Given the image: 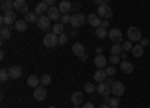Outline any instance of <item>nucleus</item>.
I'll list each match as a JSON object with an SVG mask.
<instances>
[{
    "label": "nucleus",
    "mask_w": 150,
    "mask_h": 108,
    "mask_svg": "<svg viewBox=\"0 0 150 108\" xmlns=\"http://www.w3.org/2000/svg\"><path fill=\"white\" fill-rule=\"evenodd\" d=\"M0 23H2V27L3 26H12V24L17 23V14L14 11L6 12V14H3L2 18H0Z\"/></svg>",
    "instance_id": "nucleus-1"
},
{
    "label": "nucleus",
    "mask_w": 150,
    "mask_h": 108,
    "mask_svg": "<svg viewBox=\"0 0 150 108\" xmlns=\"http://www.w3.org/2000/svg\"><path fill=\"white\" fill-rule=\"evenodd\" d=\"M112 9H111V6H108L107 3H104V5H99L98 6V15L101 17V18H104V20H108V18H112Z\"/></svg>",
    "instance_id": "nucleus-2"
},
{
    "label": "nucleus",
    "mask_w": 150,
    "mask_h": 108,
    "mask_svg": "<svg viewBox=\"0 0 150 108\" xmlns=\"http://www.w3.org/2000/svg\"><path fill=\"white\" fill-rule=\"evenodd\" d=\"M126 35H128V39L131 42H140L141 41V30L138 27H135V26H131L128 29Z\"/></svg>",
    "instance_id": "nucleus-3"
},
{
    "label": "nucleus",
    "mask_w": 150,
    "mask_h": 108,
    "mask_svg": "<svg viewBox=\"0 0 150 108\" xmlns=\"http://www.w3.org/2000/svg\"><path fill=\"white\" fill-rule=\"evenodd\" d=\"M84 23H87V15L84 14H80V12H77L75 15H72V20H71V26L74 29H78L81 27Z\"/></svg>",
    "instance_id": "nucleus-4"
},
{
    "label": "nucleus",
    "mask_w": 150,
    "mask_h": 108,
    "mask_svg": "<svg viewBox=\"0 0 150 108\" xmlns=\"http://www.w3.org/2000/svg\"><path fill=\"white\" fill-rule=\"evenodd\" d=\"M59 44V38H57V35L54 33H47L45 35V38H44V45L47 48H53Z\"/></svg>",
    "instance_id": "nucleus-5"
},
{
    "label": "nucleus",
    "mask_w": 150,
    "mask_h": 108,
    "mask_svg": "<svg viewBox=\"0 0 150 108\" xmlns=\"http://www.w3.org/2000/svg\"><path fill=\"white\" fill-rule=\"evenodd\" d=\"M108 38L111 39V42L114 44H122L123 42V35H122V30L119 29H112L108 32Z\"/></svg>",
    "instance_id": "nucleus-6"
},
{
    "label": "nucleus",
    "mask_w": 150,
    "mask_h": 108,
    "mask_svg": "<svg viewBox=\"0 0 150 108\" xmlns=\"http://www.w3.org/2000/svg\"><path fill=\"white\" fill-rule=\"evenodd\" d=\"M14 9L17 12H20V14L26 15L29 12V5H27L26 0H15V2H14Z\"/></svg>",
    "instance_id": "nucleus-7"
},
{
    "label": "nucleus",
    "mask_w": 150,
    "mask_h": 108,
    "mask_svg": "<svg viewBox=\"0 0 150 108\" xmlns=\"http://www.w3.org/2000/svg\"><path fill=\"white\" fill-rule=\"evenodd\" d=\"M111 93L117 96V98H120V96L125 95V84L120 83V81H114V84L111 86Z\"/></svg>",
    "instance_id": "nucleus-8"
},
{
    "label": "nucleus",
    "mask_w": 150,
    "mask_h": 108,
    "mask_svg": "<svg viewBox=\"0 0 150 108\" xmlns=\"http://www.w3.org/2000/svg\"><path fill=\"white\" fill-rule=\"evenodd\" d=\"M47 17L51 20V21H60L62 12H60V9L57 6H51V8L48 9V12H47Z\"/></svg>",
    "instance_id": "nucleus-9"
},
{
    "label": "nucleus",
    "mask_w": 150,
    "mask_h": 108,
    "mask_svg": "<svg viewBox=\"0 0 150 108\" xmlns=\"http://www.w3.org/2000/svg\"><path fill=\"white\" fill-rule=\"evenodd\" d=\"M87 23H89L92 27L98 29V27H101V24H102V18L98 14H89L87 15Z\"/></svg>",
    "instance_id": "nucleus-10"
},
{
    "label": "nucleus",
    "mask_w": 150,
    "mask_h": 108,
    "mask_svg": "<svg viewBox=\"0 0 150 108\" xmlns=\"http://www.w3.org/2000/svg\"><path fill=\"white\" fill-rule=\"evenodd\" d=\"M33 98H35V101H38V102L45 101V99H47V90H45V87H44V86L36 87L35 92H33Z\"/></svg>",
    "instance_id": "nucleus-11"
},
{
    "label": "nucleus",
    "mask_w": 150,
    "mask_h": 108,
    "mask_svg": "<svg viewBox=\"0 0 150 108\" xmlns=\"http://www.w3.org/2000/svg\"><path fill=\"white\" fill-rule=\"evenodd\" d=\"M50 23H51V20H50L48 17H45V15H42V17L38 18L36 26L39 27L41 30H48V29H50Z\"/></svg>",
    "instance_id": "nucleus-12"
},
{
    "label": "nucleus",
    "mask_w": 150,
    "mask_h": 108,
    "mask_svg": "<svg viewBox=\"0 0 150 108\" xmlns=\"http://www.w3.org/2000/svg\"><path fill=\"white\" fill-rule=\"evenodd\" d=\"M107 62H108V60H107L105 56H102V54H96V57L93 59V63H95V66H96L98 69H105Z\"/></svg>",
    "instance_id": "nucleus-13"
},
{
    "label": "nucleus",
    "mask_w": 150,
    "mask_h": 108,
    "mask_svg": "<svg viewBox=\"0 0 150 108\" xmlns=\"http://www.w3.org/2000/svg\"><path fill=\"white\" fill-rule=\"evenodd\" d=\"M119 68H120V71L123 72V74H132L134 72V65L129 62V60H122Z\"/></svg>",
    "instance_id": "nucleus-14"
},
{
    "label": "nucleus",
    "mask_w": 150,
    "mask_h": 108,
    "mask_svg": "<svg viewBox=\"0 0 150 108\" xmlns=\"http://www.w3.org/2000/svg\"><path fill=\"white\" fill-rule=\"evenodd\" d=\"M107 72H105V69H98L95 74H93V81H96V83H105L107 81Z\"/></svg>",
    "instance_id": "nucleus-15"
},
{
    "label": "nucleus",
    "mask_w": 150,
    "mask_h": 108,
    "mask_svg": "<svg viewBox=\"0 0 150 108\" xmlns=\"http://www.w3.org/2000/svg\"><path fill=\"white\" fill-rule=\"evenodd\" d=\"M72 53H74L75 56L81 57V56L86 54V47H84L81 42H75V44L72 45Z\"/></svg>",
    "instance_id": "nucleus-16"
},
{
    "label": "nucleus",
    "mask_w": 150,
    "mask_h": 108,
    "mask_svg": "<svg viewBox=\"0 0 150 108\" xmlns=\"http://www.w3.org/2000/svg\"><path fill=\"white\" fill-rule=\"evenodd\" d=\"M8 71H9V77H11L12 80H17V78H20V77L23 75V69H21L20 66H17V65L11 66Z\"/></svg>",
    "instance_id": "nucleus-17"
},
{
    "label": "nucleus",
    "mask_w": 150,
    "mask_h": 108,
    "mask_svg": "<svg viewBox=\"0 0 150 108\" xmlns=\"http://www.w3.org/2000/svg\"><path fill=\"white\" fill-rule=\"evenodd\" d=\"M48 9H50V6H48L47 3H44V2L38 3V5L35 6V12H36V15H38V17L45 15V12H48Z\"/></svg>",
    "instance_id": "nucleus-18"
},
{
    "label": "nucleus",
    "mask_w": 150,
    "mask_h": 108,
    "mask_svg": "<svg viewBox=\"0 0 150 108\" xmlns=\"http://www.w3.org/2000/svg\"><path fill=\"white\" fill-rule=\"evenodd\" d=\"M96 92L101 95V96H107L111 93V87L108 86L107 83H99V86L96 87Z\"/></svg>",
    "instance_id": "nucleus-19"
},
{
    "label": "nucleus",
    "mask_w": 150,
    "mask_h": 108,
    "mask_svg": "<svg viewBox=\"0 0 150 108\" xmlns=\"http://www.w3.org/2000/svg\"><path fill=\"white\" fill-rule=\"evenodd\" d=\"M83 99H84V93H83V92H74V93L71 95V102H72L74 105H81Z\"/></svg>",
    "instance_id": "nucleus-20"
},
{
    "label": "nucleus",
    "mask_w": 150,
    "mask_h": 108,
    "mask_svg": "<svg viewBox=\"0 0 150 108\" xmlns=\"http://www.w3.org/2000/svg\"><path fill=\"white\" fill-rule=\"evenodd\" d=\"M59 9L62 12V15H65V14H69V11L72 9V5H71L69 0H63V2L59 3Z\"/></svg>",
    "instance_id": "nucleus-21"
},
{
    "label": "nucleus",
    "mask_w": 150,
    "mask_h": 108,
    "mask_svg": "<svg viewBox=\"0 0 150 108\" xmlns=\"http://www.w3.org/2000/svg\"><path fill=\"white\" fill-rule=\"evenodd\" d=\"M11 36H12V27L11 26H3L0 29V38H2V41L9 39Z\"/></svg>",
    "instance_id": "nucleus-22"
},
{
    "label": "nucleus",
    "mask_w": 150,
    "mask_h": 108,
    "mask_svg": "<svg viewBox=\"0 0 150 108\" xmlns=\"http://www.w3.org/2000/svg\"><path fill=\"white\" fill-rule=\"evenodd\" d=\"M27 26H29V23H27L26 20H21V18L17 20V23L14 24L15 30H18L20 33H21V32H26V30H27Z\"/></svg>",
    "instance_id": "nucleus-23"
},
{
    "label": "nucleus",
    "mask_w": 150,
    "mask_h": 108,
    "mask_svg": "<svg viewBox=\"0 0 150 108\" xmlns=\"http://www.w3.org/2000/svg\"><path fill=\"white\" fill-rule=\"evenodd\" d=\"M27 86H30V87H33V89L39 87V86H41V78L36 77V75H30V77L27 78Z\"/></svg>",
    "instance_id": "nucleus-24"
},
{
    "label": "nucleus",
    "mask_w": 150,
    "mask_h": 108,
    "mask_svg": "<svg viewBox=\"0 0 150 108\" xmlns=\"http://www.w3.org/2000/svg\"><path fill=\"white\" fill-rule=\"evenodd\" d=\"M132 56L134 57H141L143 54H144V47H141L140 44L138 45H134V48H132Z\"/></svg>",
    "instance_id": "nucleus-25"
},
{
    "label": "nucleus",
    "mask_w": 150,
    "mask_h": 108,
    "mask_svg": "<svg viewBox=\"0 0 150 108\" xmlns=\"http://www.w3.org/2000/svg\"><path fill=\"white\" fill-rule=\"evenodd\" d=\"M95 35H96V38H99V39H105L107 36H108V32H107V29H104L101 26V27L95 29Z\"/></svg>",
    "instance_id": "nucleus-26"
},
{
    "label": "nucleus",
    "mask_w": 150,
    "mask_h": 108,
    "mask_svg": "<svg viewBox=\"0 0 150 108\" xmlns=\"http://www.w3.org/2000/svg\"><path fill=\"white\" fill-rule=\"evenodd\" d=\"M63 30H65V24H62V23H56L53 26V33L57 35V36H60L62 33H65Z\"/></svg>",
    "instance_id": "nucleus-27"
},
{
    "label": "nucleus",
    "mask_w": 150,
    "mask_h": 108,
    "mask_svg": "<svg viewBox=\"0 0 150 108\" xmlns=\"http://www.w3.org/2000/svg\"><path fill=\"white\" fill-rule=\"evenodd\" d=\"M12 9H14V2H11V0H6V2L2 5V12H3V14L11 12Z\"/></svg>",
    "instance_id": "nucleus-28"
},
{
    "label": "nucleus",
    "mask_w": 150,
    "mask_h": 108,
    "mask_svg": "<svg viewBox=\"0 0 150 108\" xmlns=\"http://www.w3.org/2000/svg\"><path fill=\"white\" fill-rule=\"evenodd\" d=\"M38 18H39V17L36 15V12H27V14L24 15V20H26L27 23H36Z\"/></svg>",
    "instance_id": "nucleus-29"
},
{
    "label": "nucleus",
    "mask_w": 150,
    "mask_h": 108,
    "mask_svg": "<svg viewBox=\"0 0 150 108\" xmlns=\"http://www.w3.org/2000/svg\"><path fill=\"white\" fill-rule=\"evenodd\" d=\"M110 53L111 54H120V53H123L122 44H112V47L110 48Z\"/></svg>",
    "instance_id": "nucleus-30"
},
{
    "label": "nucleus",
    "mask_w": 150,
    "mask_h": 108,
    "mask_svg": "<svg viewBox=\"0 0 150 108\" xmlns=\"http://www.w3.org/2000/svg\"><path fill=\"white\" fill-rule=\"evenodd\" d=\"M84 92L89 93V95H93V92H96V87L93 83H86L84 84Z\"/></svg>",
    "instance_id": "nucleus-31"
},
{
    "label": "nucleus",
    "mask_w": 150,
    "mask_h": 108,
    "mask_svg": "<svg viewBox=\"0 0 150 108\" xmlns=\"http://www.w3.org/2000/svg\"><path fill=\"white\" fill-rule=\"evenodd\" d=\"M120 54H111L110 56V63L111 65H120Z\"/></svg>",
    "instance_id": "nucleus-32"
},
{
    "label": "nucleus",
    "mask_w": 150,
    "mask_h": 108,
    "mask_svg": "<svg viewBox=\"0 0 150 108\" xmlns=\"http://www.w3.org/2000/svg\"><path fill=\"white\" fill-rule=\"evenodd\" d=\"M108 105H110L111 108H119V105H120V99L117 98V96H114V98H110Z\"/></svg>",
    "instance_id": "nucleus-33"
},
{
    "label": "nucleus",
    "mask_w": 150,
    "mask_h": 108,
    "mask_svg": "<svg viewBox=\"0 0 150 108\" xmlns=\"http://www.w3.org/2000/svg\"><path fill=\"white\" fill-rule=\"evenodd\" d=\"M122 48H123V51H125V53H128V51H132L134 45H132V42L128 39V42H122Z\"/></svg>",
    "instance_id": "nucleus-34"
},
{
    "label": "nucleus",
    "mask_w": 150,
    "mask_h": 108,
    "mask_svg": "<svg viewBox=\"0 0 150 108\" xmlns=\"http://www.w3.org/2000/svg\"><path fill=\"white\" fill-rule=\"evenodd\" d=\"M50 83H51V77H50L48 74H45V75H42V77H41V86H44V87H45V86H48Z\"/></svg>",
    "instance_id": "nucleus-35"
},
{
    "label": "nucleus",
    "mask_w": 150,
    "mask_h": 108,
    "mask_svg": "<svg viewBox=\"0 0 150 108\" xmlns=\"http://www.w3.org/2000/svg\"><path fill=\"white\" fill-rule=\"evenodd\" d=\"M8 78H11V77H9V71H8V69H2V71H0V81L5 83Z\"/></svg>",
    "instance_id": "nucleus-36"
},
{
    "label": "nucleus",
    "mask_w": 150,
    "mask_h": 108,
    "mask_svg": "<svg viewBox=\"0 0 150 108\" xmlns=\"http://www.w3.org/2000/svg\"><path fill=\"white\" fill-rule=\"evenodd\" d=\"M105 72H107L108 77H114L116 75V68L114 66H107L105 68Z\"/></svg>",
    "instance_id": "nucleus-37"
},
{
    "label": "nucleus",
    "mask_w": 150,
    "mask_h": 108,
    "mask_svg": "<svg viewBox=\"0 0 150 108\" xmlns=\"http://www.w3.org/2000/svg\"><path fill=\"white\" fill-rule=\"evenodd\" d=\"M71 20H72V17H71L69 14H65V15H62L60 23H62V24H68V23H71Z\"/></svg>",
    "instance_id": "nucleus-38"
},
{
    "label": "nucleus",
    "mask_w": 150,
    "mask_h": 108,
    "mask_svg": "<svg viewBox=\"0 0 150 108\" xmlns=\"http://www.w3.org/2000/svg\"><path fill=\"white\" fill-rule=\"evenodd\" d=\"M66 42H68V35H66V33H62V35L59 36V44H60V45H65Z\"/></svg>",
    "instance_id": "nucleus-39"
},
{
    "label": "nucleus",
    "mask_w": 150,
    "mask_h": 108,
    "mask_svg": "<svg viewBox=\"0 0 150 108\" xmlns=\"http://www.w3.org/2000/svg\"><path fill=\"white\" fill-rule=\"evenodd\" d=\"M140 45H141V47H147V45H149V39H147V38H141Z\"/></svg>",
    "instance_id": "nucleus-40"
},
{
    "label": "nucleus",
    "mask_w": 150,
    "mask_h": 108,
    "mask_svg": "<svg viewBox=\"0 0 150 108\" xmlns=\"http://www.w3.org/2000/svg\"><path fill=\"white\" fill-rule=\"evenodd\" d=\"M42 2H44V3H47V5L50 6V8L56 5V0H42Z\"/></svg>",
    "instance_id": "nucleus-41"
},
{
    "label": "nucleus",
    "mask_w": 150,
    "mask_h": 108,
    "mask_svg": "<svg viewBox=\"0 0 150 108\" xmlns=\"http://www.w3.org/2000/svg\"><path fill=\"white\" fill-rule=\"evenodd\" d=\"M101 26H102L104 29H108V27H110V21H108V20H102V24H101Z\"/></svg>",
    "instance_id": "nucleus-42"
},
{
    "label": "nucleus",
    "mask_w": 150,
    "mask_h": 108,
    "mask_svg": "<svg viewBox=\"0 0 150 108\" xmlns=\"http://www.w3.org/2000/svg\"><path fill=\"white\" fill-rule=\"evenodd\" d=\"M83 108H95V105H93V102H86L83 105Z\"/></svg>",
    "instance_id": "nucleus-43"
},
{
    "label": "nucleus",
    "mask_w": 150,
    "mask_h": 108,
    "mask_svg": "<svg viewBox=\"0 0 150 108\" xmlns=\"http://www.w3.org/2000/svg\"><path fill=\"white\" fill-rule=\"evenodd\" d=\"M92 2H93L95 5H98V6H99V5H104V0H92Z\"/></svg>",
    "instance_id": "nucleus-44"
},
{
    "label": "nucleus",
    "mask_w": 150,
    "mask_h": 108,
    "mask_svg": "<svg viewBox=\"0 0 150 108\" xmlns=\"http://www.w3.org/2000/svg\"><path fill=\"white\" fill-rule=\"evenodd\" d=\"M120 59H122V60H126V59H128V54L125 53V51H123V53H120Z\"/></svg>",
    "instance_id": "nucleus-45"
},
{
    "label": "nucleus",
    "mask_w": 150,
    "mask_h": 108,
    "mask_svg": "<svg viewBox=\"0 0 150 108\" xmlns=\"http://www.w3.org/2000/svg\"><path fill=\"white\" fill-rule=\"evenodd\" d=\"M98 108H111V107H110L108 104H104V102H102V104H101V105H99Z\"/></svg>",
    "instance_id": "nucleus-46"
},
{
    "label": "nucleus",
    "mask_w": 150,
    "mask_h": 108,
    "mask_svg": "<svg viewBox=\"0 0 150 108\" xmlns=\"http://www.w3.org/2000/svg\"><path fill=\"white\" fill-rule=\"evenodd\" d=\"M105 83L108 84V86H110V87L112 86V84H114V81H112V80H110V78H107V81H105Z\"/></svg>",
    "instance_id": "nucleus-47"
},
{
    "label": "nucleus",
    "mask_w": 150,
    "mask_h": 108,
    "mask_svg": "<svg viewBox=\"0 0 150 108\" xmlns=\"http://www.w3.org/2000/svg\"><path fill=\"white\" fill-rule=\"evenodd\" d=\"M72 9H74V11H78V9H80V5H78V3L72 5Z\"/></svg>",
    "instance_id": "nucleus-48"
},
{
    "label": "nucleus",
    "mask_w": 150,
    "mask_h": 108,
    "mask_svg": "<svg viewBox=\"0 0 150 108\" xmlns=\"http://www.w3.org/2000/svg\"><path fill=\"white\" fill-rule=\"evenodd\" d=\"M95 51H96V54H101V53H102V48H101V47H98Z\"/></svg>",
    "instance_id": "nucleus-49"
},
{
    "label": "nucleus",
    "mask_w": 150,
    "mask_h": 108,
    "mask_svg": "<svg viewBox=\"0 0 150 108\" xmlns=\"http://www.w3.org/2000/svg\"><path fill=\"white\" fill-rule=\"evenodd\" d=\"M81 60H83V62H86V60H87V54H84V56H81Z\"/></svg>",
    "instance_id": "nucleus-50"
},
{
    "label": "nucleus",
    "mask_w": 150,
    "mask_h": 108,
    "mask_svg": "<svg viewBox=\"0 0 150 108\" xmlns=\"http://www.w3.org/2000/svg\"><path fill=\"white\" fill-rule=\"evenodd\" d=\"M110 2H111V0H104V3H107V5H108Z\"/></svg>",
    "instance_id": "nucleus-51"
},
{
    "label": "nucleus",
    "mask_w": 150,
    "mask_h": 108,
    "mask_svg": "<svg viewBox=\"0 0 150 108\" xmlns=\"http://www.w3.org/2000/svg\"><path fill=\"white\" fill-rule=\"evenodd\" d=\"M74 108H80V105H74Z\"/></svg>",
    "instance_id": "nucleus-52"
},
{
    "label": "nucleus",
    "mask_w": 150,
    "mask_h": 108,
    "mask_svg": "<svg viewBox=\"0 0 150 108\" xmlns=\"http://www.w3.org/2000/svg\"><path fill=\"white\" fill-rule=\"evenodd\" d=\"M48 108H57V107H48Z\"/></svg>",
    "instance_id": "nucleus-53"
},
{
    "label": "nucleus",
    "mask_w": 150,
    "mask_h": 108,
    "mask_svg": "<svg viewBox=\"0 0 150 108\" xmlns=\"http://www.w3.org/2000/svg\"><path fill=\"white\" fill-rule=\"evenodd\" d=\"M11 2H15V0H11Z\"/></svg>",
    "instance_id": "nucleus-54"
},
{
    "label": "nucleus",
    "mask_w": 150,
    "mask_h": 108,
    "mask_svg": "<svg viewBox=\"0 0 150 108\" xmlns=\"http://www.w3.org/2000/svg\"><path fill=\"white\" fill-rule=\"evenodd\" d=\"M26 2H27V0H26Z\"/></svg>",
    "instance_id": "nucleus-55"
},
{
    "label": "nucleus",
    "mask_w": 150,
    "mask_h": 108,
    "mask_svg": "<svg viewBox=\"0 0 150 108\" xmlns=\"http://www.w3.org/2000/svg\"><path fill=\"white\" fill-rule=\"evenodd\" d=\"M69 2H71V0H69Z\"/></svg>",
    "instance_id": "nucleus-56"
}]
</instances>
